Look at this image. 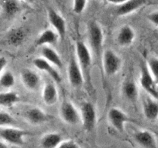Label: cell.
<instances>
[{"label":"cell","mask_w":158,"mask_h":148,"mask_svg":"<svg viewBox=\"0 0 158 148\" xmlns=\"http://www.w3.org/2000/svg\"><path fill=\"white\" fill-rule=\"evenodd\" d=\"M143 113L147 120L155 121L158 119V100L151 96L143 101Z\"/></svg>","instance_id":"cell-17"},{"label":"cell","mask_w":158,"mask_h":148,"mask_svg":"<svg viewBox=\"0 0 158 148\" xmlns=\"http://www.w3.org/2000/svg\"><path fill=\"white\" fill-rule=\"evenodd\" d=\"M140 85L149 96L158 100V83L148 69L147 63L140 66Z\"/></svg>","instance_id":"cell-5"},{"label":"cell","mask_w":158,"mask_h":148,"mask_svg":"<svg viewBox=\"0 0 158 148\" xmlns=\"http://www.w3.org/2000/svg\"><path fill=\"white\" fill-rule=\"evenodd\" d=\"M15 122V119L10 113L4 110L1 111V113H0V125H1V127L13 126Z\"/></svg>","instance_id":"cell-28"},{"label":"cell","mask_w":158,"mask_h":148,"mask_svg":"<svg viewBox=\"0 0 158 148\" xmlns=\"http://www.w3.org/2000/svg\"><path fill=\"white\" fill-rule=\"evenodd\" d=\"M23 1L26 2H28V3H31V4H32V3L35 2L36 0H23Z\"/></svg>","instance_id":"cell-35"},{"label":"cell","mask_w":158,"mask_h":148,"mask_svg":"<svg viewBox=\"0 0 158 148\" xmlns=\"http://www.w3.org/2000/svg\"><path fill=\"white\" fill-rule=\"evenodd\" d=\"M147 0H128L121 6H118L116 10V13L119 16H124L133 13L135 11L143 6Z\"/></svg>","instance_id":"cell-19"},{"label":"cell","mask_w":158,"mask_h":148,"mask_svg":"<svg viewBox=\"0 0 158 148\" xmlns=\"http://www.w3.org/2000/svg\"><path fill=\"white\" fill-rule=\"evenodd\" d=\"M0 148H9L8 146V143L6 142L1 140V143H0Z\"/></svg>","instance_id":"cell-34"},{"label":"cell","mask_w":158,"mask_h":148,"mask_svg":"<svg viewBox=\"0 0 158 148\" xmlns=\"http://www.w3.org/2000/svg\"><path fill=\"white\" fill-rule=\"evenodd\" d=\"M63 141V137L59 133H48L40 140V146L42 148H58Z\"/></svg>","instance_id":"cell-21"},{"label":"cell","mask_w":158,"mask_h":148,"mask_svg":"<svg viewBox=\"0 0 158 148\" xmlns=\"http://www.w3.org/2000/svg\"><path fill=\"white\" fill-rule=\"evenodd\" d=\"M7 60L6 58H5L4 56H2L1 58H0V72H3V71L6 70V68L7 66Z\"/></svg>","instance_id":"cell-32"},{"label":"cell","mask_w":158,"mask_h":148,"mask_svg":"<svg viewBox=\"0 0 158 148\" xmlns=\"http://www.w3.org/2000/svg\"><path fill=\"white\" fill-rule=\"evenodd\" d=\"M80 117L83 127L86 132L94 130L97 122V111L94 104L90 102H83L80 106Z\"/></svg>","instance_id":"cell-6"},{"label":"cell","mask_w":158,"mask_h":148,"mask_svg":"<svg viewBox=\"0 0 158 148\" xmlns=\"http://www.w3.org/2000/svg\"><path fill=\"white\" fill-rule=\"evenodd\" d=\"M127 1H128V0H107L108 2L110 3V4L116 5V6H118L123 5V3L126 2Z\"/></svg>","instance_id":"cell-33"},{"label":"cell","mask_w":158,"mask_h":148,"mask_svg":"<svg viewBox=\"0 0 158 148\" xmlns=\"http://www.w3.org/2000/svg\"><path fill=\"white\" fill-rule=\"evenodd\" d=\"M123 97L129 103L137 104L139 99V89L134 77L129 76L123 80L121 87Z\"/></svg>","instance_id":"cell-10"},{"label":"cell","mask_w":158,"mask_h":148,"mask_svg":"<svg viewBox=\"0 0 158 148\" xmlns=\"http://www.w3.org/2000/svg\"><path fill=\"white\" fill-rule=\"evenodd\" d=\"M59 113L61 120L66 124L77 125L81 121L80 112L69 100H64L62 102Z\"/></svg>","instance_id":"cell-7"},{"label":"cell","mask_w":158,"mask_h":148,"mask_svg":"<svg viewBox=\"0 0 158 148\" xmlns=\"http://www.w3.org/2000/svg\"><path fill=\"white\" fill-rule=\"evenodd\" d=\"M136 143L142 148H158L157 140L152 132L148 130H140L134 134Z\"/></svg>","instance_id":"cell-13"},{"label":"cell","mask_w":158,"mask_h":148,"mask_svg":"<svg viewBox=\"0 0 158 148\" xmlns=\"http://www.w3.org/2000/svg\"><path fill=\"white\" fill-rule=\"evenodd\" d=\"M47 16L49 23L53 27L54 30L57 32L60 38L63 39L66 36L67 30L66 20L58 12L52 8L47 9Z\"/></svg>","instance_id":"cell-11"},{"label":"cell","mask_w":158,"mask_h":148,"mask_svg":"<svg viewBox=\"0 0 158 148\" xmlns=\"http://www.w3.org/2000/svg\"><path fill=\"white\" fill-rule=\"evenodd\" d=\"M136 34L134 29L131 26L125 25L119 30L117 36V42L122 47L129 46L134 43Z\"/></svg>","instance_id":"cell-18"},{"label":"cell","mask_w":158,"mask_h":148,"mask_svg":"<svg viewBox=\"0 0 158 148\" xmlns=\"http://www.w3.org/2000/svg\"><path fill=\"white\" fill-rule=\"evenodd\" d=\"M88 43L97 58H102L104 43V33L100 25L96 21H90L87 26Z\"/></svg>","instance_id":"cell-2"},{"label":"cell","mask_w":158,"mask_h":148,"mask_svg":"<svg viewBox=\"0 0 158 148\" xmlns=\"http://www.w3.org/2000/svg\"><path fill=\"white\" fill-rule=\"evenodd\" d=\"M15 83V78L11 71L6 69L1 72L0 86L4 89H10Z\"/></svg>","instance_id":"cell-25"},{"label":"cell","mask_w":158,"mask_h":148,"mask_svg":"<svg viewBox=\"0 0 158 148\" xmlns=\"http://www.w3.org/2000/svg\"><path fill=\"white\" fill-rule=\"evenodd\" d=\"M42 98L47 106H53L59 99V92L56 86L52 82H46L42 90Z\"/></svg>","instance_id":"cell-16"},{"label":"cell","mask_w":158,"mask_h":148,"mask_svg":"<svg viewBox=\"0 0 158 148\" xmlns=\"http://www.w3.org/2000/svg\"><path fill=\"white\" fill-rule=\"evenodd\" d=\"M33 65L35 68H37L40 70L46 72L56 83L61 82L62 77L58 70L55 68L56 66L49 63L44 58H43V57L35 58L33 60Z\"/></svg>","instance_id":"cell-15"},{"label":"cell","mask_w":158,"mask_h":148,"mask_svg":"<svg viewBox=\"0 0 158 148\" xmlns=\"http://www.w3.org/2000/svg\"><path fill=\"white\" fill-rule=\"evenodd\" d=\"M1 9L5 16L11 18L19 11V4L16 0H2Z\"/></svg>","instance_id":"cell-24"},{"label":"cell","mask_w":158,"mask_h":148,"mask_svg":"<svg viewBox=\"0 0 158 148\" xmlns=\"http://www.w3.org/2000/svg\"><path fill=\"white\" fill-rule=\"evenodd\" d=\"M97 1H101V0H97Z\"/></svg>","instance_id":"cell-36"},{"label":"cell","mask_w":158,"mask_h":148,"mask_svg":"<svg viewBox=\"0 0 158 148\" xmlns=\"http://www.w3.org/2000/svg\"><path fill=\"white\" fill-rule=\"evenodd\" d=\"M87 5V0H73V11L77 15L83 13Z\"/></svg>","instance_id":"cell-29"},{"label":"cell","mask_w":158,"mask_h":148,"mask_svg":"<svg viewBox=\"0 0 158 148\" xmlns=\"http://www.w3.org/2000/svg\"><path fill=\"white\" fill-rule=\"evenodd\" d=\"M20 100V97L16 92L6 91L0 93V104L2 106L9 108L18 103Z\"/></svg>","instance_id":"cell-23"},{"label":"cell","mask_w":158,"mask_h":148,"mask_svg":"<svg viewBox=\"0 0 158 148\" xmlns=\"http://www.w3.org/2000/svg\"><path fill=\"white\" fill-rule=\"evenodd\" d=\"M20 78L25 87L31 91H36L41 86V77L35 71L25 68L21 70Z\"/></svg>","instance_id":"cell-12"},{"label":"cell","mask_w":158,"mask_h":148,"mask_svg":"<svg viewBox=\"0 0 158 148\" xmlns=\"http://www.w3.org/2000/svg\"><path fill=\"white\" fill-rule=\"evenodd\" d=\"M67 76L69 84L74 89H80L85 83L83 73L75 56H71L69 61Z\"/></svg>","instance_id":"cell-8"},{"label":"cell","mask_w":158,"mask_h":148,"mask_svg":"<svg viewBox=\"0 0 158 148\" xmlns=\"http://www.w3.org/2000/svg\"><path fill=\"white\" fill-rule=\"evenodd\" d=\"M41 57L47 60L49 63L56 68L63 67V60L58 52L50 46H43L41 49Z\"/></svg>","instance_id":"cell-22"},{"label":"cell","mask_w":158,"mask_h":148,"mask_svg":"<svg viewBox=\"0 0 158 148\" xmlns=\"http://www.w3.org/2000/svg\"><path fill=\"white\" fill-rule=\"evenodd\" d=\"M101 61L104 73L108 76L116 75L122 66L121 58L112 49H106L103 52Z\"/></svg>","instance_id":"cell-4"},{"label":"cell","mask_w":158,"mask_h":148,"mask_svg":"<svg viewBox=\"0 0 158 148\" xmlns=\"http://www.w3.org/2000/svg\"><path fill=\"white\" fill-rule=\"evenodd\" d=\"M60 38L59 35L56 31L51 29H45L40 34L38 38L35 40V45L37 46H49L54 44L58 41Z\"/></svg>","instance_id":"cell-20"},{"label":"cell","mask_w":158,"mask_h":148,"mask_svg":"<svg viewBox=\"0 0 158 148\" xmlns=\"http://www.w3.org/2000/svg\"><path fill=\"white\" fill-rule=\"evenodd\" d=\"M58 148H80V145L73 140H63Z\"/></svg>","instance_id":"cell-30"},{"label":"cell","mask_w":158,"mask_h":148,"mask_svg":"<svg viewBox=\"0 0 158 148\" xmlns=\"http://www.w3.org/2000/svg\"><path fill=\"white\" fill-rule=\"evenodd\" d=\"M107 118L111 126L121 134L124 133L125 125L129 122L131 123L133 121L131 117L117 107H112L110 109L107 113Z\"/></svg>","instance_id":"cell-9"},{"label":"cell","mask_w":158,"mask_h":148,"mask_svg":"<svg viewBox=\"0 0 158 148\" xmlns=\"http://www.w3.org/2000/svg\"><path fill=\"white\" fill-rule=\"evenodd\" d=\"M146 63L150 72L158 83V57H150Z\"/></svg>","instance_id":"cell-27"},{"label":"cell","mask_w":158,"mask_h":148,"mask_svg":"<svg viewBox=\"0 0 158 148\" xmlns=\"http://www.w3.org/2000/svg\"><path fill=\"white\" fill-rule=\"evenodd\" d=\"M148 18L153 25L158 27V10L151 12L148 15Z\"/></svg>","instance_id":"cell-31"},{"label":"cell","mask_w":158,"mask_h":148,"mask_svg":"<svg viewBox=\"0 0 158 148\" xmlns=\"http://www.w3.org/2000/svg\"><path fill=\"white\" fill-rule=\"evenodd\" d=\"M25 118L32 125H40L50 120L51 117L41 108L34 106L25 113Z\"/></svg>","instance_id":"cell-14"},{"label":"cell","mask_w":158,"mask_h":148,"mask_svg":"<svg viewBox=\"0 0 158 148\" xmlns=\"http://www.w3.org/2000/svg\"><path fill=\"white\" fill-rule=\"evenodd\" d=\"M29 134V133L25 130L14 126L1 127L0 130L1 140L15 146H23L26 142V137Z\"/></svg>","instance_id":"cell-3"},{"label":"cell","mask_w":158,"mask_h":148,"mask_svg":"<svg viewBox=\"0 0 158 148\" xmlns=\"http://www.w3.org/2000/svg\"><path fill=\"white\" fill-rule=\"evenodd\" d=\"M8 41L12 45H19L23 43L26 37V32L22 29H14L8 34Z\"/></svg>","instance_id":"cell-26"},{"label":"cell","mask_w":158,"mask_h":148,"mask_svg":"<svg viewBox=\"0 0 158 148\" xmlns=\"http://www.w3.org/2000/svg\"><path fill=\"white\" fill-rule=\"evenodd\" d=\"M75 49L76 58L83 73L85 83H86V85H88L89 87H92L91 71H92L93 57L90 50L86 43L80 40L77 41Z\"/></svg>","instance_id":"cell-1"}]
</instances>
